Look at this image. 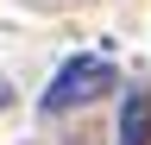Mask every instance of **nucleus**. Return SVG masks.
Listing matches in <instances>:
<instances>
[{"instance_id": "1", "label": "nucleus", "mask_w": 151, "mask_h": 145, "mask_svg": "<svg viewBox=\"0 0 151 145\" xmlns=\"http://www.w3.org/2000/svg\"><path fill=\"white\" fill-rule=\"evenodd\" d=\"M101 95H113V63L107 57H76V63L57 69V82L44 95V114H69V107H88Z\"/></svg>"}, {"instance_id": "2", "label": "nucleus", "mask_w": 151, "mask_h": 145, "mask_svg": "<svg viewBox=\"0 0 151 145\" xmlns=\"http://www.w3.org/2000/svg\"><path fill=\"white\" fill-rule=\"evenodd\" d=\"M113 145H151V95L145 88H126V107H120V133Z\"/></svg>"}]
</instances>
